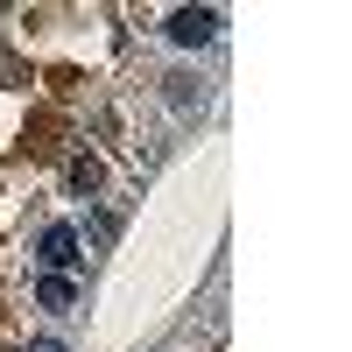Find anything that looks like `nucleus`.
<instances>
[{
	"label": "nucleus",
	"mask_w": 352,
	"mask_h": 352,
	"mask_svg": "<svg viewBox=\"0 0 352 352\" xmlns=\"http://www.w3.org/2000/svg\"><path fill=\"white\" fill-rule=\"evenodd\" d=\"M212 36H219V14H212V8H176V14H169V43L204 50Z\"/></svg>",
	"instance_id": "obj_1"
},
{
	"label": "nucleus",
	"mask_w": 352,
	"mask_h": 352,
	"mask_svg": "<svg viewBox=\"0 0 352 352\" xmlns=\"http://www.w3.org/2000/svg\"><path fill=\"white\" fill-rule=\"evenodd\" d=\"M78 226H50L43 232V275H64V268H78Z\"/></svg>",
	"instance_id": "obj_2"
},
{
	"label": "nucleus",
	"mask_w": 352,
	"mask_h": 352,
	"mask_svg": "<svg viewBox=\"0 0 352 352\" xmlns=\"http://www.w3.org/2000/svg\"><path fill=\"white\" fill-rule=\"evenodd\" d=\"M36 296H43V310H71V303H78V282H71V275H43Z\"/></svg>",
	"instance_id": "obj_3"
},
{
	"label": "nucleus",
	"mask_w": 352,
	"mask_h": 352,
	"mask_svg": "<svg viewBox=\"0 0 352 352\" xmlns=\"http://www.w3.org/2000/svg\"><path fill=\"white\" fill-rule=\"evenodd\" d=\"M162 85H169V106H176V113H190V106H204V85H197L190 71H176V78H162Z\"/></svg>",
	"instance_id": "obj_4"
},
{
	"label": "nucleus",
	"mask_w": 352,
	"mask_h": 352,
	"mask_svg": "<svg viewBox=\"0 0 352 352\" xmlns=\"http://www.w3.org/2000/svg\"><path fill=\"white\" fill-rule=\"evenodd\" d=\"M99 184H106V169H99L92 155H78V162H71V190H78V197H92Z\"/></svg>",
	"instance_id": "obj_5"
},
{
	"label": "nucleus",
	"mask_w": 352,
	"mask_h": 352,
	"mask_svg": "<svg viewBox=\"0 0 352 352\" xmlns=\"http://www.w3.org/2000/svg\"><path fill=\"white\" fill-rule=\"evenodd\" d=\"M28 352H64V345H56V338H36V345H28Z\"/></svg>",
	"instance_id": "obj_6"
}]
</instances>
